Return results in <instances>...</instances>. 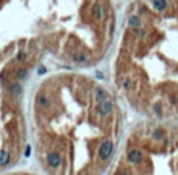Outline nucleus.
Returning <instances> with one entry per match:
<instances>
[{
	"label": "nucleus",
	"mask_w": 178,
	"mask_h": 175,
	"mask_svg": "<svg viewBox=\"0 0 178 175\" xmlns=\"http://www.w3.org/2000/svg\"><path fill=\"white\" fill-rule=\"evenodd\" d=\"M9 163V153L6 150L0 152V166H6Z\"/></svg>",
	"instance_id": "obj_7"
},
{
	"label": "nucleus",
	"mask_w": 178,
	"mask_h": 175,
	"mask_svg": "<svg viewBox=\"0 0 178 175\" xmlns=\"http://www.w3.org/2000/svg\"><path fill=\"white\" fill-rule=\"evenodd\" d=\"M116 175H128V172H127V170H122V172H119V173H116Z\"/></svg>",
	"instance_id": "obj_18"
},
{
	"label": "nucleus",
	"mask_w": 178,
	"mask_h": 175,
	"mask_svg": "<svg viewBox=\"0 0 178 175\" xmlns=\"http://www.w3.org/2000/svg\"><path fill=\"white\" fill-rule=\"evenodd\" d=\"M153 6H155L158 11H162V9H166L167 3H166V0H153Z\"/></svg>",
	"instance_id": "obj_8"
},
{
	"label": "nucleus",
	"mask_w": 178,
	"mask_h": 175,
	"mask_svg": "<svg viewBox=\"0 0 178 175\" xmlns=\"http://www.w3.org/2000/svg\"><path fill=\"white\" fill-rule=\"evenodd\" d=\"M25 58H27V55H25V53H24V52H19V55H17V60H19V61H24Z\"/></svg>",
	"instance_id": "obj_15"
},
{
	"label": "nucleus",
	"mask_w": 178,
	"mask_h": 175,
	"mask_svg": "<svg viewBox=\"0 0 178 175\" xmlns=\"http://www.w3.org/2000/svg\"><path fill=\"white\" fill-rule=\"evenodd\" d=\"M111 153H113V142L111 141H105L100 145V149H99V156L102 159H106V158H109Z\"/></svg>",
	"instance_id": "obj_1"
},
{
	"label": "nucleus",
	"mask_w": 178,
	"mask_h": 175,
	"mask_svg": "<svg viewBox=\"0 0 178 175\" xmlns=\"http://www.w3.org/2000/svg\"><path fill=\"white\" fill-rule=\"evenodd\" d=\"M94 16L97 17V19L103 17V9H102L100 5H95V6H94Z\"/></svg>",
	"instance_id": "obj_11"
},
{
	"label": "nucleus",
	"mask_w": 178,
	"mask_h": 175,
	"mask_svg": "<svg viewBox=\"0 0 178 175\" xmlns=\"http://www.w3.org/2000/svg\"><path fill=\"white\" fill-rule=\"evenodd\" d=\"M38 72H39L41 75H42V74H45L47 71H45V67H39V71H38Z\"/></svg>",
	"instance_id": "obj_17"
},
{
	"label": "nucleus",
	"mask_w": 178,
	"mask_h": 175,
	"mask_svg": "<svg viewBox=\"0 0 178 175\" xmlns=\"http://www.w3.org/2000/svg\"><path fill=\"white\" fill-rule=\"evenodd\" d=\"M74 60H75L77 63H85V61H86V55H85V53H75V55H74Z\"/></svg>",
	"instance_id": "obj_12"
},
{
	"label": "nucleus",
	"mask_w": 178,
	"mask_h": 175,
	"mask_svg": "<svg viewBox=\"0 0 178 175\" xmlns=\"http://www.w3.org/2000/svg\"><path fill=\"white\" fill-rule=\"evenodd\" d=\"M38 103H39V106H42V108H45V106H49V99H47V96H44V94H41V96L38 97Z\"/></svg>",
	"instance_id": "obj_9"
},
{
	"label": "nucleus",
	"mask_w": 178,
	"mask_h": 175,
	"mask_svg": "<svg viewBox=\"0 0 178 175\" xmlns=\"http://www.w3.org/2000/svg\"><path fill=\"white\" fill-rule=\"evenodd\" d=\"M128 25H130V27H134V28H138V27L141 25V20H139V17H136V16L130 17V20H128Z\"/></svg>",
	"instance_id": "obj_10"
},
{
	"label": "nucleus",
	"mask_w": 178,
	"mask_h": 175,
	"mask_svg": "<svg viewBox=\"0 0 178 175\" xmlns=\"http://www.w3.org/2000/svg\"><path fill=\"white\" fill-rule=\"evenodd\" d=\"M95 100H97L99 103L103 102V100H106V92H105L102 88H97V89H95Z\"/></svg>",
	"instance_id": "obj_6"
},
{
	"label": "nucleus",
	"mask_w": 178,
	"mask_h": 175,
	"mask_svg": "<svg viewBox=\"0 0 178 175\" xmlns=\"http://www.w3.org/2000/svg\"><path fill=\"white\" fill-rule=\"evenodd\" d=\"M25 77H27V71H25V69H20V71L17 72V78L22 80V78H25Z\"/></svg>",
	"instance_id": "obj_13"
},
{
	"label": "nucleus",
	"mask_w": 178,
	"mask_h": 175,
	"mask_svg": "<svg viewBox=\"0 0 178 175\" xmlns=\"http://www.w3.org/2000/svg\"><path fill=\"white\" fill-rule=\"evenodd\" d=\"M111 110H113V103L109 102V100H103V102H100L99 106H97V111H99L102 116L109 114V113H111Z\"/></svg>",
	"instance_id": "obj_3"
},
{
	"label": "nucleus",
	"mask_w": 178,
	"mask_h": 175,
	"mask_svg": "<svg viewBox=\"0 0 178 175\" xmlns=\"http://www.w3.org/2000/svg\"><path fill=\"white\" fill-rule=\"evenodd\" d=\"M9 92H11V96H20L22 94V86L19 85V83H13L11 86H9Z\"/></svg>",
	"instance_id": "obj_5"
},
{
	"label": "nucleus",
	"mask_w": 178,
	"mask_h": 175,
	"mask_svg": "<svg viewBox=\"0 0 178 175\" xmlns=\"http://www.w3.org/2000/svg\"><path fill=\"white\" fill-rule=\"evenodd\" d=\"M128 161L130 163H139V161H142V152L141 150H131L128 153Z\"/></svg>",
	"instance_id": "obj_4"
},
{
	"label": "nucleus",
	"mask_w": 178,
	"mask_h": 175,
	"mask_svg": "<svg viewBox=\"0 0 178 175\" xmlns=\"http://www.w3.org/2000/svg\"><path fill=\"white\" fill-rule=\"evenodd\" d=\"M30 152H31V149H30V145H27V150H25V156H30V155H31Z\"/></svg>",
	"instance_id": "obj_16"
},
{
	"label": "nucleus",
	"mask_w": 178,
	"mask_h": 175,
	"mask_svg": "<svg viewBox=\"0 0 178 175\" xmlns=\"http://www.w3.org/2000/svg\"><path fill=\"white\" fill-rule=\"evenodd\" d=\"M162 134H164V131H162V130H156L153 136H155V139H159V138H162Z\"/></svg>",
	"instance_id": "obj_14"
},
{
	"label": "nucleus",
	"mask_w": 178,
	"mask_h": 175,
	"mask_svg": "<svg viewBox=\"0 0 178 175\" xmlns=\"http://www.w3.org/2000/svg\"><path fill=\"white\" fill-rule=\"evenodd\" d=\"M47 163H49L50 167H58V166L61 164V155H60L58 152H52V153H49V156H47Z\"/></svg>",
	"instance_id": "obj_2"
}]
</instances>
